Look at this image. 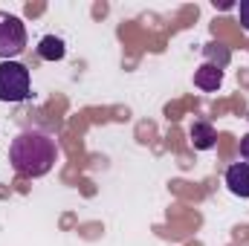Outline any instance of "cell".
<instances>
[{"label":"cell","instance_id":"1","mask_svg":"<svg viewBox=\"0 0 249 246\" xmlns=\"http://www.w3.org/2000/svg\"><path fill=\"white\" fill-rule=\"evenodd\" d=\"M9 162L20 177H44L58 162V142L38 127L23 130L12 139Z\"/></svg>","mask_w":249,"mask_h":246},{"label":"cell","instance_id":"2","mask_svg":"<svg viewBox=\"0 0 249 246\" xmlns=\"http://www.w3.org/2000/svg\"><path fill=\"white\" fill-rule=\"evenodd\" d=\"M29 70L18 61H3L0 64V102H23L29 99Z\"/></svg>","mask_w":249,"mask_h":246},{"label":"cell","instance_id":"3","mask_svg":"<svg viewBox=\"0 0 249 246\" xmlns=\"http://www.w3.org/2000/svg\"><path fill=\"white\" fill-rule=\"evenodd\" d=\"M26 50V26L15 15H0V58L12 61Z\"/></svg>","mask_w":249,"mask_h":246},{"label":"cell","instance_id":"4","mask_svg":"<svg viewBox=\"0 0 249 246\" xmlns=\"http://www.w3.org/2000/svg\"><path fill=\"white\" fill-rule=\"evenodd\" d=\"M226 185L235 197H249V162H235L226 171Z\"/></svg>","mask_w":249,"mask_h":246},{"label":"cell","instance_id":"5","mask_svg":"<svg viewBox=\"0 0 249 246\" xmlns=\"http://www.w3.org/2000/svg\"><path fill=\"white\" fill-rule=\"evenodd\" d=\"M220 81H223V70L214 67V64H209V61L203 64V67H197V72H194V84H197L200 90H206V93L217 90Z\"/></svg>","mask_w":249,"mask_h":246},{"label":"cell","instance_id":"6","mask_svg":"<svg viewBox=\"0 0 249 246\" xmlns=\"http://www.w3.org/2000/svg\"><path fill=\"white\" fill-rule=\"evenodd\" d=\"M188 136H191V145H194L197 151H209V148H214V142H217V130L209 122H194L191 130H188Z\"/></svg>","mask_w":249,"mask_h":246},{"label":"cell","instance_id":"7","mask_svg":"<svg viewBox=\"0 0 249 246\" xmlns=\"http://www.w3.org/2000/svg\"><path fill=\"white\" fill-rule=\"evenodd\" d=\"M64 53H67V47H64L61 38H55V35H47V38H41V44H38V55H41L44 61H61Z\"/></svg>","mask_w":249,"mask_h":246},{"label":"cell","instance_id":"8","mask_svg":"<svg viewBox=\"0 0 249 246\" xmlns=\"http://www.w3.org/2000/svg\"><path fill=\"white\" fill-rule=\"evenodd\" d=\"M206 55H209V64H214L220 70L229 64V50L223 44H206Z\"/></svg>","mask_w":249,"mask_h":246},{"label":"cell","instance_id":"9","mask_svg":"<svg viewBox=\"0 0 249 246\" xmlns=\"http://www.w3.org/2000/svg\"><path fill=\"white\" fill-rule=\"evenodd\" d=\"M238 12H241V26H244V29L249 32V0H241Z\"/></svg>","mask_w":249,"mask_h":246},{"label":"cell","instance_id":"10","mask_svg":"<svg viewBox=\"0 0 249 246\" xmlns=\"http://www.w3.org/2000/svg\"><path fill=\"white\" fill-rule=\"evenodd\" d=\"M241 159L249 162V133L247 136H241Z\"/></svg>","mask_w":249,"mask_h":246}]
</instances>
